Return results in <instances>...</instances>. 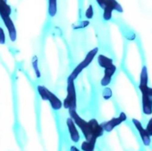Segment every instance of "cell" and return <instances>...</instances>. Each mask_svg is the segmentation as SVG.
<instances>
[{"mask_svg":"<svg viewBox=\"0 0 152 151\" xmlns=\"http://www.w3.org/2000/svg\"><path fill=\"white\" fill-rule=\"evenodd\" d=\"M69 115L70 117L72 119V121L74 122V123L76 124V126L78 127V129H80L82 134L83 135V137L85 138V140H89L91 142H97V139L94 138L89 121L84 120L83 117H81L76 109H69Z\"/></svg>","mask_w":152,"mask_h":151,"instance_id":"1","label":"cell"},{"mask_svg":"<svg viewBox=\"0 0 152 151\" xmlns=\"http://www.w3.org/2000/svg\"><path fill=\"white\" fill-rule=\"evenodd\" d=\"M37 91L40 98L44 101H48L53 110L59 111L60 109H62L63 102L61 101V99L56 95H55L52 91H50L47 87L39 85L37 87Z\"/></svg>","mask_w":152,"mask_h":151,"instance_id":"2","label":"cell"},{"mask_svg":"<svg viewBox=\"0 0 152 151\" xmlns=\"http://www.w3.org/2000/svg\"><path fill=\"white\" fill-rule=\"evenodd\" d=\"M98 52H99V47H94V48H92L91 51H89L88 54L86 55V56L84 57V59H83L80 63H78L77 66H76V67L72 70V71L71 74L69 75L68 79H71V80H72V81H75L76 78H77V77L79 76V75H80V73H82L84 69H86V68L92 63L93 59H94V58L96 57V55H98Z\"/></svg>","mask_w":152,"mask_h":151,"instance_id":"3","label":"cell"},{"mask_svg":"<svg viewBox=\"0 0 152 151\" xmlns=\"http://www.w3.org/2000/svg\"><path fill=\"white\" fill-rule=\"evenodd\" d=\"M67 95L63 102V107L66 109H76L77 108V95H76V89L74 81L67 79Z\"/></svg>","mask_w":152,"mask_h":151,"instance_id":"4","label":"cell"},{"mask_svg":"<svg viewBox=\"0 0 152 151\" xmlns=\"http://www.w3.org/2000/svg\"><path fill=\"white\" fill-rule=\"evenodd\" d=\"M148 83H140L139 89L142 95V111L145 115H152V96L148 92Z\"/></svg>","mask_w":152,"mask_h":151,"instance_id":"5","label":"cell"},{"mask_svg":"<svg viewBox=\"0 0 152 151\" xmlns=\"http://www.w3.org/2000/svg\"><path fill=\"white\" fill-rule=\"evenodd\" d=\"M127 119V116L126 115L122 112L118 117H114L112 118L111 120L107 121V122H105V123H101V126L104 130V131H107V132H110L112 131L115 127H117L118 125H120L122 123H124V121H126Z\"/></svg>","mask_w":152,"mask_h":151,"instance_id":"6","label":"cell"},{"mask_svg":"<svg viewBox=\"0 0 152 151\" xmlns=\"http://www.w3.org/2000/svg\"><path fill=\"white\" fill-rule=\"evenodd\" d=\"M66 126H67V130H68V133H69V137L73 143H78L81 139V135H80L78 127L76 126V124L74 123V122L72 121L71 117H68L66 119Z\"/></svg>","mask_w":152,"mask_h":151,"instance_id":"7","label":"cell"},{"mask_svg":"<svg viewBox=\"0 0 152 151\" xmlns=\"http://www.w3.org/2000/svg\"><path fill=\"white\" fill-rule=\"evenodd\" d=\"M132 123L134 124V126L138 130V131H139V133L140 135V138L142 139L143 144L145 146H149L150 145V142H151L150 136L148 135V133L147 132V131L143 128L141 123L139 120H137V119H132Z\"/></svg>","mask_w":152,"mask_h":151,"instance_id":"8","label":"cell"},{"mask_svg":"<svg viewBox=\"0 0 152 151\" xmlns=\"http://www.w3.org/2000/svg\"><path fill=\"white\" fill-rule=\"evenodd\" d=\"M104 76L103 78L101 79V82H100V84L101 86L103 87H107L111 81H112V78L114 76V74L115 73V71H116V66L113 63L112 65H110L109 67H107L104 69Z\"/></svg>","mask_w":152,"mask_h":151,"instance_id":"9","label":"cell"},{"mask_svg":"<svg viewBox=\"0 0 152 151\" xmlns=\"http://www.w3.org/2000/svg\"><path fill=\"white\" fill-rule=\"evenodd\" d=\"M7 31H8V34H9V38L12 41H15L16 38H17V33H16V29L15 26V23L13 22V20L11 19L10 16H6L2 18Z\"/></svg>","mask_w":152,"mask_h":151,"instance_id":"10","label":"cell"},{"mask_svg":"<svg viewBox=\"0 0 152 151\" xmlns=\"http://www.w3.org/2000/svg\"><path fill=\"white\" fill-rule=\"evenodd\" d=\"M102 9H104L105 7H109L111 8L113 11H116L119 13H123L124 9L122 7V6L116 1V0H102L101 5L99 6Z\"/></svg>","mask_w":152,"mask_h":151,"instance_id":"11","label":"cell"},{"mask_svg":"<svg viewBox=\"0 0 152 151\" xmlns=\"http://www.w3.org/2000/svg\"><path fill=\"white\" fill-rule=\"evenodd\" d=\"M98 63L99 64L100 67L102 68H107V67H109L110 65H112L114 63H113V60L104 55H99L98 56Z\"/></svg>","mask_w":152,"mask_h":151,"instance_id":"12","label":"cell"},{"mask_svg":"<svg viewBox=\"0 0 152 151\" xmlns=\"http://www.w3.org/2000/svg\"><path fill=\"white\" fill-rule=\"evenodd\" d=\"M57 13V0H48V15L54 17Z\"/></svg>","mask_w":152,"mask_h":151,"instance_id":"13","label":"cell"},{"mask_svg":"<svg viewBox=\"0 0 152 151\" xmlns=\"http://www.w3.org/2000/svg\"><path fill=\"white\" fill-rule=\"evenodd\" d=\"M95 147H96L95 142L84 140L81 145V150H83V151H92L95 149Z\"/></svg>","mask_w":152,"mask_h":151,"instance_id":"14","label":"cell"},{"mask_svg":"<svg viewBox=\"0 0 152 151\" xmlns=\"http://www.w3.org/2000/svg\"><path fill=\"white\" fill-rule=\"evenodd\" d=\"M32 67L34 69V72L36 74L37 78H40L41 77V72L39 71V59H38V56L37 55H34L32 57Z\"/></svg>","mask_w":152,"mask_h":151,"instance_id":"15","label":"cell"},{"mask_svg":"<svg viewBox=\"0 0 152 151\" xmlns=\"http://www.w3.org/2000/svg\"><path fill=\"white\" fill-rule=\"evenodd\" d=\"M104 12H103V19L105 21H109L111 20L112 18V13H113V10L109 7H105L104 9Z\"/></svg>","mask_w":152,"mask_h":151,"instance_id":"16","label":"cell"},{"mask_svg":"<svg viewBox=\"0 0 152 151\" xmlns=\"http://www.w3.org/2000/svg\"><path fill=\"white\" fill-rule=\"evenodd\" d=\"M102 96H103L104 99H106V100L110 99L113 96L112 90L108 87H105V89L103 90V92H102Z\"/></svg>","mask_w":152,"mask_h":151,"instance_id":"17","label":"cell"},{"mask_svg":"<svg viewBox=\"0 0 152 151\" xmlns=\"http://www.w3.org/2000/svg\"><path fill=\"white\" fill-rule=\"evenodd\" d=\"M94 15V11H93V7L91 5L89 6V7L87 8L86 12H85V16L87 19H91Z\"/></svg>","mask_w":152,"mask_h":151,"instance_id":"18","label":"cell"},{"mask_svg":"<svg viewBox=\"0 0 152 151\" xmlns=\"http://www.w3.org/2000/svg\"><path fill=\"white\" fill-rule=\"evenodd\" d=\"M6 34L5 31L3 30L2 27H0V45H5L6 44Z\"/></svg>","mask_w":152,"mask_h":151,"instance_id":"19","label":"cell"},{"mask_svg":"<svg viewBox=\"0 0 152 151\" xmlns=\"http://www.w3.org/2000/svg\"><path fill=\"white\" fill-rule=\"evenodd\" d=\"M145 130L147 131V132L148 133V135L151 137V136H152V117H151V119L148 121V123L147 127H146Z\"/></svg>","mask_w":152,"mask_h":151,"instance_id":"20","label":"cell"},{"mask_svg":"<svg viewBox=\"0 0 152 151\" xmlns=\"http://www.w3.org/2000/svg\"><path fill=\"white\" fill-rule=\"evenodd\" d=\"M70 151H81V149H80L78 147H76V146L72 145V146L70 147Z\"/></svg>","mask_w":152,"mask_h":151,"instance_id":"21","label":"cell"},{"mask_svg":"<svg viewBox=\"0 0 152 151\" xmlns=\"http://www.w3.org/2000/svg\"><path fill=\"white\" fill-rule=\"evenodd\" d=\"M148 92H149V94L152 96V88H148Z\"/></svg>","mask_w":152,"mask_h":151,"instance_id":"22","label":"cell"},{"mask_svg":"<svg viewBox=\"0 0 152 151\" xmlns=\"http://www.w3.org/2000/svg\"><path fill=\"white\" fill-rule=\"evenodd\" d=\"M92 151H95V150H92Z\"/></svg>","mask_w":152,"mask_h":151,"instance_id":"23","label":"cell"}]
</instances>
